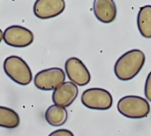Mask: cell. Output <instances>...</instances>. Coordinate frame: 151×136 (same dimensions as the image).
Here are the masks:
<instances>
[{
	"label": "cell",
	"mask_w": 151,
	"mask_h": 136,
	"mask_svg": "<svg viewBox=\"0 0 151 136\" xmlns=\"http://www.w3.org/2000/svg\"><path fill=\"white\" fill-rule=\"evenodd\" d=\"M146 61L144 52L138 49L130 50L124 53L114 65V73L116 77L124 81L135 78L142 69Z\"/></svg>",
	"instance_id": "cell-1"
},
{
	"label": "cell",
	"mask_w": 151,
	"mask_h": 136,
	"mask_svg": "<svg viewBox=\"0 0 151 136\" xmlns=\"http://www.w3.org/2000/svg\"><path fill=\"white\" fill-rule=\"evenodd\" d=\"M5 74L15 83L27 86L33 80L32 71L27 62L19 56H9L4 61Z\"/></svg>",
	"instance_id": "cell-2"
},
{
	"label": "cell",
	"mask_w": 151,
	"mask_h": 136,
	"mask_svg": "<svg viewBox=\"0 0 151 136\" xmlns=\"http://www.w3.org/2000/svg\"><path fill=\"white\" fill-rule=\"evenodd\" d=\"M119 112L132 119L146 118L150 112V105L147 99L138 96H127L118 103Z\"/></svg>",
	"instance_id": "cell-3"
},
{
	"label": "cell",
	"mask_w": 151,
	"mask_h": 136,
	"mask_svg": "<svg viewBox=\"0 0 151 136\" xmlns=\"http://www.w3.org/2000/svg\"><path fill=\"white\" fill-rule=\"evenodd\" d=\"M82 104L91 110L107 111L111 108L113 98L111 94L101 88L86 89L81 95Z\"/></svg>",
	"instance_id": "cell-4"
},
{
	"label": "cell",
	"mask_w": 151,
	"mask_h": 136,
	"mask_svg": "<svg viewBox=\"0 0 151 136\" xmlns=\"http://www.w3.org/2000/svg\"><path fill=\"white\" fill-rule=\"evenodd\" d=\"M65 81V72L58 67H52L38 72L34 79L35 86L43 91H54Z\"/></svg>",
	"instance_id": "cell-5"
},
{
	"label": "cell",
	"mask_w": 151,
	"mask_h": 136,
	"mask_svg": "<svg viewBox=\"0 0 151 136\" xmlns=\"http://www.w3.org/2000/svg\"><path fill=\"white\" fill-rule=\"evenodd\" d=\"M34 39L35 36L31 30L19 25L8 27L3 33L4 42L14 48H26L32 44Z\"/></svg>",
	"instance_id": "cell-6"
},
{
	"label": "cell",
	"mask_w": 151,
	"mask_h": 136,
	"mask_svg": "<svg viewBox=\"0 0 151 136\" xmlns=\"http://www.w3.org/2000/svg\"><path fill=\"white\" fill-rule=\"evenodd\" d=\"M65 71L71 82L76 86H86L91 81V74L85 64L78 58H69L65 64Z\"/></svg>",
	"instance_id": "cell-7"
},
{
	"label": "cell",
	"mask_w": 151,
	"mask_h": 136,
	"mask_svg": "<svg viewBox=\"0 0 151 136\" xmlns=\"http://www.w3.org/2000/svg\"><path fill=\"white\" fill-rule=\"evenodd\" d=\"M65 9L64 0H36L34 4V14L42 19L55 18Z\"/></svg>",
	"instance_id": "cell-8"
},
{
	"label": "cell",
	"mask_w": 151,
	"mask_h": 136,
	"mask_svg": "<svg viewBox=\"0 0 151 136\" xmlns=\"http://www.w3.org/2000/svg\"><path fill=\"white\" fill-rule=\"evenodd\" d=\"M78 94V87L74 83L67 81L63 83L53 91L52 102L57 106L66 108L75 101Z\"/></svg>",
	"instance_id": "cell-9"
},
{
	"label": "cell",
	"mask_w": 151,
	"mask_h": 136,
	"mask_svg": "<svg viewBox=\"0 0 151 136\" xmlns=\"http://www.w3.org/2000/svg\"><path fill=\"white\" fill-rule=\"evenodd\" d=\"M93 11L96 19L102 23H111L117 17V5L113 0H95Z\"/></svg>",
	"instance_id": "cell-10"
},
{
	"label": "cell",
	"mask_w": 151,
	"mask_h": 136,
	"mask_svg": "<svg viewBox=\"0 0 151 136\" xmlns=\"http://www.w3.org/2000/svg\"><path fill=\"white\" fill-rule=\"evenodd\" d=\"M68 119V112L65 108L55 104L49 106L45 112V119L52 127H61L65 124Z\"/></svg>",
	"instance_id": "cell-11"
},
{
	"label": "cell",
	"mask_w": 151,
	"mask_h": 136,
	"mask_svg": "<svg viewBox=\"0 0 151 136\" xmlns=\"http://www.w3.org/2000/svg\"><path fill=\"white\" fill-rule=\"evenodd\" d=\"M137 27L140 34L147 39L151 38V5L141 7L137 14Z\"/></svg>",
	"instance_id": "cell-12"
},
{
	"label": "cell",
	"mask_w": 151,
	"mask_h": 136,
	"mask_svg": "<svg viewBox=\"0 0 151 136\" xmlns=\"http://www.w3.org/2000/svg\"><path fill=\"white\" fill-rule=\"evenodd\" d=\"M19 114L11 108L0 106V127L13 129L19 126Z\"/></svg>",
	"instance_id": "cell-13"
},
{
	"label": "cell",
	"mask_w": 151,
	"mask_h": 136,
	"mask_svg": "<svg viewBox=\"0 0 151 136\" xmlns=\"http://www.w3.org/2000/svg\"><path fill=\"white\" fill-rule=\"evenodd\" d=\"M144 94H145L146 99L151 102V72L149 73L146 79V82L144 86Z\"/></svg>",
	"instance_id": "cell-14"
},
{
	"label": "cell",
	"mask_w": 151,
	"mask_h": 136,
	"mask_svg": "<svg viewBox=\"0 0 151 136\" xmlns=\"http://www.w3.org/2000/svg\"><path fill=\"white\" fill-rule=\"evenodd\" d=\"M48 136H74L73 133L67 129H58L51 134H50Z\"/></svg>",
	"instance_id": "cell-15"
},
{
	"label": "cell",
	"mask_w": 151,
	"mask_h": 136,
	"mask_svg": "<svg viewBox=\"0 0 151 136\" xmlns=\"http://www.w3.org/2000/svg\"><path fill=\"white\" fill-rule=\"evenodd\" d=\"M3 33H4V32L0 29V42H1L2 40H3Z\"/></svg>",
	"instance_id": "cell-16"
}]
</instances>
